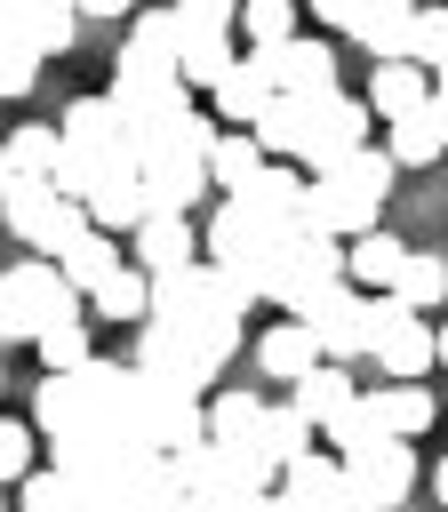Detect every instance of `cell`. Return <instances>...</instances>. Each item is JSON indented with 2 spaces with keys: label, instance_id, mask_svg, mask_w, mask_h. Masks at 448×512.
Masks as SVG:
<instances>
[{
  "label": "cell",
  "instance_id": "f35d334b",
  "mask_svg": "<svg viewBox=\"0 0 448 512\" xmlns=\"http://www.w3.org/2000/svg\"><path fill=\"white\" fill-rule=\"evenodd\" d=\"M232 40H248V48H280V40H296V0H240Z\"/></svg>",
  "mask_w": 448,
  "mask_h": 512
},
{
  "label": "cell",
  "instance_id": "8d00e7d4",
  "mask_svg": "<svg viewBox=\"0 0 448 512\" xmlns=\"http://www.w3.org/2000/svg\"><path fill=\"white\" fill-rule=\"evenodd\" d=\"M80 312H88V304H80ZM80 312H56V320H48L40 336H32V352L48 360V376H64V368L96 360V352H88V320H80Z\"/></svg>",
  "mask_w": 448,
  "mask_h": 512
},
{
  "label": "cell",
  "instance_id": "4fadbf2b",
  "mask_svg": "<svg viewBox=\"0 0 448 512\" xmlns=\"http://www.w3.org/2000/svg\"><path fill=\"white\" fill-rule=\"evenodd\" d=\"M296 320L312 328L320 360H336V368L368 352V296H360V288H328V296H320L312 312H296Z\"/></svg>",
  "mask_w": 448,
  "mask_h": 512
},
{
  "label": "cell",
  "instance_id": "ac0fdd59",
  "mask_svg": "<svg viewBox=\"0 0 448 512\" xmlns=\"http://www.w3.org/2000/svg\"><path fill=\"white\" fill-rule=\"evenodd\" d=\"M80 208H88V224H96V232H112V240H120V232H136V224L152 216V200H144V176H136V168H104V176H96V192H88Z\"/></svg>",
  "mask_w": 448,
  "mask_h": 512
},
{
  "label": "cell",
  "instance_id": "ab89813d",
  "mask_svg": "<svg viewBox=\"0 0 448 512\" xmlns=\"http://www.w3.org/2000/svg\"><path fill=\"white\" fill-rule=\"evenodd\" d=\"M240 200H256L264 216L296 224V200H304V168H296V160H264V176H256V184H248Z\"/></svg>",
  "mask_w": 448,
  "mask_h": 512
},
{
  "label": "cell",
  "instance_id": "e575fe53",
  "mask_svg": "<svg viewBox=\"0 0 448 512\" xmlns=\"http://www.w3.org/2000/svg\"><path fill=\"white\" fill-rule=\"evenodd\" d=\"M448 144H440V128H432V112H400V120H384V160L392 168H432Z\"/></svg>",
  "mask_w": 448,
  "mask_h": 512
},
{
  "label": "cell",
  "instance_id": "30bf717a",
  "mask_svg": "<svg viewBox=\"0 0 448 512\" xmlns=\"http://www.w3.org/2000/svg\"><path fill=\"white\" fill-rule=\"evenodd\" d=\"M344 488H352V512H392L408 488H416V448L408 440H376L344 464Z\"/></svg>",
  "mask_w": 448,
  "mask_h": 512
},
{
  "label": "cell",
  "instance_id": "681fc988",
  "mask_svg": "<svg viewBox=\"0 0 448 512\" xmlns=\"http://www.w3.org/2000/svg\"><path fill=\"white\" fill-rule=\"evenodd\" d=\"M80 16H136V0H80Z\"/></svg>",
  "mask_w": 448,
  "mask_h": 512
},
{
  "label": "cell",
  "instance_id": "bcb514c9",
  "mask_svg": "<svg viewBox=\"0 0 448 512\" xmlns=\"http://www.w3.org/2000/svg\"><path fill=\"white\" fill-rule=\"evenodd\" d=\"M360 8H368V0H312V16H320V24H336V32H352V24H360Z\"/></svg>",
  "mask_w": 448,
  "mask_h": 512
},
{
  "label": "cell",
  "instance_id": "7c38bea8",
  "mask_svg": "<svg viewBox=\"0 0 448 512\" xmlns=\"http://www.w3.org/2000/svg\"><path fill=\"white\" fill-rule=\"evenodd\" d=\"M256 64H264V80H272V96H328L336 88V56H328V40H280V48H248Z\"/></svg>",
  "mask_w": 448,
  "mask_h": 512
},
{
  "label": "cell",
  "instance_id": "3957f363",
  "mask_svg": "<svg viewBox=\"0 0 448 512\" xmlns=\"http://www.w3.org/2000/svg\"><path fill=\"white\" fill-rule=\"evenodd\" d=\"M288 232H296V224L264 216L256 200H216V216H208V232H200V264H216L248 304H264V296H256V280H264V256H272Z\"/></svg>",
  "mask_w": 448,
  "mask_h": 512
},
{
  "label": "cell",
  "instance_id": "c3c4849f",
  "mask_svg": "<svg viewBox=\"0 0 448 512\" xmlns=\"http://www.w3.org/2000/svg\"><path fill=\"white\" fill-rule=\"evenodd\" d=\"M424 112H432V128H440V144H448V88H432V96H424Z\"/></svg>",
  "mask_w": 448,
  "mask_h": 512
},
{
  "label": "cell",
  "instance_id": "277c9868",
  "mask_svg": "<svg viewBox=\"0 0 448 512\" xmlns=\"http://www.w3.org/2000/svg\"><path fill=\"white\" fill-rule=\"evenodd\" d=\"M328 288H344V240L304 232V224L264 256V280H256V296H264V304H280L288 320H296V312H312Z\"/></svg>",
  "mask_w": 448,
  "mask_h": 512
},
{
  "label": "cell",
  "instance_id": "d590c367",
  "mask_svg": "<svg viewBox=\"0 0 448 512\" xmlns=\"http://www.w3.org/2000/svg\"><path fill=\"white\" fill-rule=\"evenodd\" d=\"M8 176H40V184H56V160H64V136H56V120H32V128H16L8 144Z\"/></svg>",
  "mask_w": 448,
  "mask_h": 512
},
{
  "label": "cell",
  "instance_id": "9f6ffc18",
  "mask_svg": "<svg viewBox=\"0 0 448 512\" xmlns=\"http://www.w3.org/2000/svg\"><path fill=\"white\" fill-rule=\"evenodd\" d=\"M96 512H112V504H96Z\"/></svg>",
  "mask_w": 448,
  "mask_h": 512
},
{
  "label": "cell",
  "instance_id": "5b68a950",
  "mask_svg": "<svg viewBox=\"0 0 448 512\" xmlns=\"http://www.w3.org/2000/svg\"><path fill=\"white\" fill-rule=\"evenodd\" d=\"M128 440L176 456V448L208 440V400L192 384H168V376H144L136 368V384H128Z\"/></svg>",
  "mask_w": 448,
  "mask_h": 512
},
{
  "label": "cell",
  "instance_id": "1f68e13d",
  "mask_svg": "<svg viewBox=\"0 0 448 512\" xmlns=\"http://www.w3.org/2000/svg\"><path fill=\"white\" fill-rule=\"evenodd\" d=\"M232 56H240L232 32H184V48H176V80H184V88H216V80L232 72Z\"/></svg>",
  "mask_w": 448,
  "mask_h": 512
},
{
  "label": "cell",
  "instance_id": "f5cc1de1",
  "mask_svg": "<svg viewBox=\"0 0 448 512\" xmlns=\"http://www.w3.org/2000/svg\"><path fill=\"white\" fill-rule=\"evenodd\" d=\"M432 368H448V328H432Z\"/></svg>",
  "mask_w": 448,
  "mask_h": 512
},
{
  "label": "cell",
  "instance_id": "d4e9b609",
  "mask_svg": "<svg viewBox=\"0 0 448 512\" xmlns=\"http://www.w3.org/2000/svg\"><path fill=\"white\" fill-rule=\"evenodd\" d=\"M208 96H216V120H232V128H248V120H256V112L272 104V80H264V64H256V56L240 48V56H232V72H224V80H216Z\"/></svg>",
  "mask_w": 448,
  "mask_h": 512
},
{
  "label": "cell",
  "instance_id": "484cf974",
  "mask_svg": "<svg viewBox=\"0 0 448 512\" xmlns=\"http://www.w3.org/2000/svg\"><path fill=\"white\" fill-rule=\"evenodd\" d=\"M256 176H264V144H256L248 128H224V136H216V152H208V192L240 200Z\"/></svg>",
  "mask_w": 448,
  "mask_h": 512
},
{
  "label": "cell",
  "instance_id": "8992f818",
  "mask_svg": "<svg viewBox=\"0 0 448 512\" xmlns=\"http://www.w3.org/2000/svg\"><path fill=\"white\" fill-rule=\"evenodd\" d=\"M0 232H16L32 256H64V240H80L88 232V208L80 200H64L56 184H40V176H8V192H0Z\"/></svg>",
  "mask_w": 448,
  "mask_h": 512
},
{
  "label": "cell",
  "instance_id": "db71d44e",
  "mask_svg": "<svg viewBox=\"0 0 448 512\" xmlns=\"http://www.w3.org/2000/svg\"><path fill=\"white\" fill-rule=\"evenodd\" d=\"M432 88H448V64H440V72H432Z\"/></svg>",
  "mask_w": 448,
  "mask_h": 512
},
{
  "label": "cell",
  "instance_id": "83f0119b",
  "mask_svg": "<svg viewBox=\"0 0 448 512\" xmlns=\"http://www.w3.org/2000/svg\"><path fill=\"white\" fill-rule=\"evenodd\" d=\"M384 296H400L408 312H432V304H448V248H408Z\"/></svg>",
  "mask_w": 448,
  "mask_h": 512
},
{
  "label": "cell",
  "instance_id": "f907efd6",
  "mask_svg": "<svg viewBox=\"0 0 448 512\" xmlns=\"http://www.w3.org/2000/svg\"><path fill=\"white\" fill-rule=\"evenodd\" d=\"M256 512H304V504H288L280 488H264V496H256Z\"/></svg>",
  "mask_w": 448,
  "mask_h": 512
},
{
  "label": "cell",
  "instance_id": "8fae6325",
  "mask_svg": "<svg viewBox=\"0 0 448 512\" xmlns=\"http://www.w3.org/2000/svg\"><path fill=\"white\" fill-rule=\"evenodd\" d=\"M176 48H184L176 8H136L128 16V48H120L112 72H128V80H176Z\"/></svg>",
  "mask_w": 448,
  "mask_h": 512
},
{
  "label": "cell",
  "instance_id": "74e56055",
  "mask_svg": "<svg viewBox=\"0 0 448 512\" xmlns=\"http://www.w3.org/2000/svg\"><path fill=\"white\" fill-rule=\"evenodd\" d=\"M320 440H328V456H336V464H352L360 448H376V440H392V432H384V416H376V400L360 392V400H352V408H344V416H336V424H328Z\"/></svg>",
  "mask_w": 448,
  "mask_h": 512
},
{
  "label": "cell",
  "instance_id": "ba28073f",
  "mask_svg": "<svg viewBox=\"0 0 448 512\" xmlns=\"http://www.w3.org/2000/svg\"><path fill=\"white\" fill-rule=\"evenodd\" d=\"M368 360L384 368V384H416L432 368V328L424 312H408L400 296H368Z\"/></svg>",
  "mask_w": 448,
  "mask_h": 512
},
{
  "label": "cell",
  "instance_id": "f1b7e54d",
  "mask_svg": "<svg viewBox=\"0 0 448 512\" xmlns=\"http://www.w3.org/2000/svg\"><path fill=\"white\" fill-rule=\"evenodd\" d=\"M88 312H96V320H120V328H128V320L144 328V312H152V272H136V264L104 272V280L88 288Z\"/></svg>",
  "mask_w": 448,
  "mask_h": 512
},
{
  "label": "cell",
  "instance_id": "836d02e7",
  "mask_svg": "<svg viewBox=\"0 0 448 512\" xmlns=\"http://www.w3.org/2000/svg\"><path fill=\"white\" fill-rule=\"evenodd\" d=\"M368 400H376V416H384L392 440H416V432H432V416H440V400H432L424 384H376Z\"/></svg>",
  "mask_w": 448,
  "mask_h": 512
},
{
  "label": "cell",
  "instance_id": "4316f807",
  "mask_svg": "<svg viewBox=\"0 0 448 512\" xmlns=\"http://www.w3.org/2000/svg\"><path fill=\"white\" fill-rule=\"evenodd\" d=\"M120 264H128V256H120V240H112V232H96V224H88L80 240H64V256H56V272H64V288H72L80 304H88V288H96L104 272H120Z\"/></svg>",
  "mask_w": 448,
  "mask_h": 512
},
{
  "label": "cell",
  "instance_id": "603a6c76",
  "mask_svg": "<svg viewBox=\"0 0 448 512\" xmlns=\"http://www.w3.org/2000/svg\"><path fill=\"white\" fill-rule=\"evenodd\" d=\"M352 400H360V384H352V376H344L336 360H320V368H312L304 384H288V408H296V416H304L312 432H328V424H336V416H344Z\"/></svg>",
  "mask_w": 448,
  "mask_h": 512
},
{
  "label": "cell",
  "instance_id": "5bb4252c",
  "mask_svg": "<svg viewBox=\"0 0 448 512\" xmlns=\"http://www.w3.org/2000/svg\"><path fill=\"white\" fill-rule=\"evenodd\" d=\"M328 96H336V88H328ZM328 96H272V104L248 120V136L264 144V160H304V144H312V128H320Z\"/></svg>",
  "mask_w": 448,
  "mask_h": 512
},
{
  "label": "cell",
  "instance_id": "2e32d148",
  "mask_svg": "<svg viewBox=\"0 0 448 512\" xmlns=\"http://www.w3.org/2000/svg\"><path fill=\"white\" fill-rule=\"evenodd\" d=\"M368 120H376V112H368V104H360V96H344V88H336V96H328V112H320V128H312V144H304V160H296V168H304V176H328V168H336V160H344V152H360V144H368Z\"/></svg>",
  "mask_w": 448,
  "mask_h": 512
},
{
  "label": "cell",
  "instance_id": "7bdbcfd3",
  "mask_svg": "<svg viewBox=\"0 0 448 512\" xmlns=\"http://www.w3.org/2000/svg\"><path fill=\"white\" fill-rule=\"evenodd\" d=\"M32 88H40V48L8 32L0 40V96H32Z\"/></svg>",
  "mask_w": 448,
  "mask_h": 512
},
{
  "label": "cell",
  "instance_id": "7402d4cb",
  "mask_svg": "<svg viewBox=\"0 0 448 512\" xmlns=\"http://www.w3.org/2000/svg\"><path fill=\"white\" fill-rule=\"evenodd\" d=\"M400 256H408V240H392L384 224H376V232H360V240H344V288L384 296V288H392V272H400Z\"/></svg>",
  "mask_w": 448,
  "mask_h": 512
},
{
  "label": "cell",
  "instance_id": "f6af8a7d",
  "mask_svg": "<svg viewBox=\"0 0 448 512\" xmlns=\"http://www.w3.org/2000/svg\"><path fill=\"white\" fill-rule=\"evenodd\" d=\"M232 16H240V0H176L184 32H232Z\"/></svg>",
  "mask_w": 448,
  "mask_h": 512
},
{
  "label": "cell",
  "instance_id": "ee69618b",
  "mask_svg": "<svg viewBox=\"0 0 448 512\" xmlns=\"http://www.w3.org/2000/svg\"><path fill=\"white\" fill-rule=\"evenodd\" d=\"M24 472H32V424L0 416V488H8V480H24Z\"/></svg>",
  "mask_w": 448,
  "mask_h": 512
},
{
  "label": "cell",
  "instance_id": "cb8c5ba5",
  "mask_svg": "<svg viewBox=\"0 0 448 512\" xmlns=\"http://www.w3.org/2000/svg\"><path fill=\"white\" fill-rule=\"evenodd\" d=\"M184 264H200L192 256V216H144L136 224V272H184Z\"/></svg>",
  "mask_w": 448,
  "mask_h": 512
},
{
  "label": "cell",
  "instance_id": "9a60e30c",
  "mask_svg": "<svg viewBox=\"0 0 448 512\" xmlns=\"http://www.w3.org/2000/svg\"><path fill=\"white\" fill-rule=\"evenodd\" d=\"M208 440L232 448V456H248V464H264V472L280 480V464H272V448H264V400H256V392H240V384L216 392V400H208Z\"/></svg>",
  "mask_w": 448,
  "mask_h": 512
},
{
  "label": "cell",
  "instance_id": "7dc6e473",
  "mask_svg": "<svg viewBox=\"0 0 448 512\" xmlns=\"http://www.w3.org/2000/svg\"><path fill=\"white\" fill-rule=\"evenodd\" d=\"M176 512H256V496H184Z\"/></svg>",
  "mask_w": 448,
  "mask_h": 512
},
{
  "label": "cell",
  "instance_id": "9c48e42d",
  "mask_svg": "<svg viewBox=\"0 0 448 512\" xmlns=\"http://www.w3.org/2000/svg\"><path fill=\"white\" fill-rule=\"evenodd\" d=\"M128 368H144V376H168V384H192V392H208V384L224 376V352H216V344H200L192 328L144 320V328H136V360H128Z\"/></svg>",
  "mask_w": 448,
  "mask_h": 512
},
{
  "label": "cell",
  "instance_id": "816d5d0a",
  "mask_svg": "<svg viewBox=\"0 0 448 512\" xmlns=\"http://www.w3.org/2000/svg\"><path fill=\"white\" fill-rule=\"evenodd\" d=\"M432 496H440V512H448V456H440V472H432Z\"/></svg>",
  "mask_w": 448,
  "mask_h": 512
},
{
  "label": "cell",
  "instance_id": "6da1fadb",
  "mask_svg": "<svg viewBox=\"0 0 448 512\" xmlns=\"http://www.w3.org/2000/svg\"><path fill=\"white\" fill-rule=\"evenodd\" d=\"M128 384H136L128 360H80L64 376H40L32 384V424L56 448L64 440H88V432H120L128 440Z\"/></svg>",
  "mask_w": 448,
  "mask_h": 512
},
{
  "label": "cell",
  "instance_id": "e0dca14e",
  "mask_svg": "<svg viewBox=\"0 0 448 512\" xmlns=\"http://www.w3.org/2000/svg\"><path fill=\"white\" fill-rule=\"evenodd\" d=\"M280 496H288V504H304V512H352L344 464H336V456H320V448H304L296 464H280Z\"/></svg>",
  "mask_w": 448,
  "mask_h": 512
},
{
  "label": "cell",
  "instance_id": "b9f144b4",
  "mask_svg": "<svg viewBox=\"0 0 448 512\" xmlns=\"http://www.w3.org/2000/svg\"><path fill=\"white\" fill-rule=\"evenodd\" d=\"M408 64H416V72H440V64H448V0L416 8V32H408Z\"/></svg>",
  "mask_w": 448,
  "mask_h": 512
},
{
  "label": "cell",
  "instance_id": "f546056e",
  "mask_svg": "<svg viewBox=\"0 0 448 512\" xmlns=\"http://www.w3.org/2000/svg\"><path fill=\"white\" fill-rule=\"evenodd\" d=\"M320 184H336L344 200H360V208H384V192H392V160L376 152V144H360V152H344Z\"/></svg>",
  "mask_w": 448,
  "mask_h": 512
},
{
  "label": "cell",
  "instance_id": "60d3db41",
  "mask_svg": "<svg viewBox=\"0 0 448 512\" xmlns=\"http://www.w3.org/2000/svg\"><path fill=\"white\" fill-rule=\"evenodd\" d=\"M312 440H320V432H312V424H304L288 400H264V448H272V464H296Z\"/></svg>",
  "mask_w": 448,
  "mask_h": 512
},
{
  "label": "cell",
  "instance_id": "d6986e66",
  "mask_svg": "<svg viewBox=\"0 0 448 512\" xmlns=\"http://www.w3.org/2000/svg\"><path fill=\"white\" fill-rule=\"evenodd\" d=\"M256 368H264L272 384H304V376L320 368V344H312V328H304V320H272V328L256 336Z\"/></svg>",
  "mask_w": 448,
  "mask_h": 512
},
{
  "label": "cell",
  "instance_id": "7a4b0ae2",
  "mask_svg": "<svg viewBox=\"0 0 448 512\" xmlns=\"http://www.w3.org/2000/svg\"><path fill=\"white\" fill-rule=\"evenodd\" d=\"M248 296L216 272V264H184V272H160L152 280V312L144 320H168V328H192L200 344H216L224 360L240 352V336H248Z\"/></svg>",
  "mask_w": 448,
  "mask_h": 512
},
{
  "label": "cell",
  "instance_id": "4dcf8cb0",
  "mask_svg": "<svg viewBox=\"0 0 448 512\" xmlns=\"http://www.w3.org/2000/svg\"><path fill=\"white\" fill-rule=\"evenodd\" d=\"M16 512H96V496H88L64 464H48V472L32 464V472L16 480Z\"/></svg>",
  "mask_w": 448,
  "mask_h": 512
},
{
  "label": "cell",
  "instance_id": "d6a6232c",
  "mask_svg": "<svg viewBox=\"0 0 448 512\" xmlns=\"http://www.w3.org/2000/svg\"><path fill=\"white\" fill-rule=\"evenodd\" d=\"M424 96H432V72H416V64H376V80H368V112H384V120H400V112H424Z\"/></svg>",
  "mask_w": 448,
  "mask_h": 512
},
{
  "label": "cell",
  "instance_id": "52a82bcc",
  "mask_svg": "<svg viewBox=\"0 0 448 512\" xmlns=\"http://www.w3.org/2000/svg\"><path fill=\"white\" fill-rule=\"evenodd\" d=\"M56 312H80V296L64 288V272L48 256H24L0 272V344H32Z\"/></svg>",
  "mask_w": 448,
  "mask_h": 512
},
{
  "label": "cell",
  "instance_id": "ffe728a7",
  "mask_svg": "<svg viewBox=\"0 0 448 512\" xmlns=\"http://www.w3.org/2000/svg\"><path fill=\"white\" fill-rule=\"evenodd\" d=\"M416 8H424V0H368V8H360V24H352V40H360L376 64H408Z\"/></svg>",
  "mask_w": 448,
  "mask_h": 512
},
{
  "label": "cell",
  "instance_id": "11a10c76",
  "mask_svg": "<svg viewBox=\"0 0 448 512\" xmlns=\"http://www.w3.org/2000/svg\"><path fill=\"white\" fill-rule=\"evenodd\" d=\"M0 512H16V504H0Z\"/></svg>",
  "mask_w": 448,
  "mask_h": 512
},
{
  "label": "cell",
  "instance_id": "44dd1931",
  "mask_svg": "<svg viewBox=\"0 0 448 512\" xmlns=\"http://www.w3.org/2000/svg\"><path fill=\"white\" fill-rule=\"evenodd\" d=\"M0 24H16L40 56H56V48H72V32H80V0H0Z\"/></svg>",
  "mask_w": 448,
  "mask_h": 512
}]
</instances>
